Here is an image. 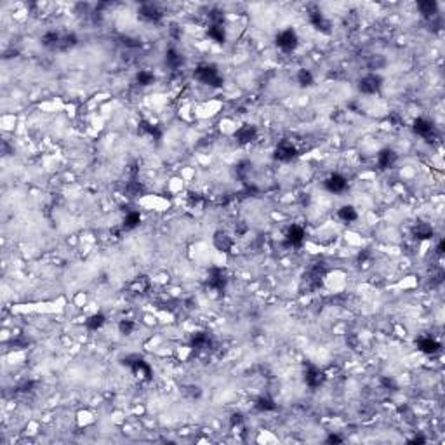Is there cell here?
I'll list each match as a JSON object with an SVG mask.
<instances>
[{
	"label": "cell",
	"instance_id": "28",
	"mask_svg": "<svg viewBox=\"0 0 445 445\" xmlns=\"http://www.w3.org/2000/svg\"><path fill=\"white\" fill-rule=\"evenodd\" d=\"M136 82H138L141 87L151 86V84L155 82L153 71H150V70H139L138 73H136Z\"/></svg>",
	"mask_w": 445,
	"mask_h": 445
},
{
	"label": "cell",
	"instance_id": "8",
	"mask_svg": "<svg viewBox=\"0 0 445 445\" xmlns=\"http://www.w3.org/2000/svg\"><path fill=\"white\" fill-rule=\"evenodd\" d=\"M139 18L148 21V23H156V21H160L164 18L162 11H160V7L156 6V4L153 2H146V4H141V7H139L138 11Z\"/></svg>",
	"mask_w": 445,
	"mask_h": 445
},
{
	"label": "cell",
	"instance_id": "17",
	"mask_svg": "<svg viewBox=\"0 0 445 445\" xmlns=\"http://www.w3.org/2000/svg\"><path fill=\"white\" fill-rule=\"evenodd\" d=\"M310 23L313 24V28H317L322 33H330V23L329 19L322 14L320 11H311L310 12Z\"/></svg>",
	"mask_w": 445,
	"mask_h": 445
},
{
	"label": "cell",
	"instance_id": "11",
	"mask_svg": "<svg viewBox=\"0 0 445 445\" xmlns=\"http://www.w3.org/2000/svg\"><path fill=\"white\" fill-rule=\"evenodd\" d=\"M416 346H417V350L425 355H436V353H440V350H442V345H440L436 339L430 337V336L417 337Z\"/></svg>",
	"mask_w": 445,
	"mask_h": 445
},
{
	"label": "cell",
	"instance_id": "27",
	"mask_svg": "<svg viewBox=\"0 0 445 445\" xmlns=\"http://www.w3.org/2000/svg\"><path fill=\"white\" fill-rule=\"evenodd\" d=\"M139 223H141V214H139L138 211H129V213L125 214L124 218L125 230H134V228L139 226Z\"/></svg>",
	"mask_w": 445,
	"mask_h": 445
},
{
	"label": "cell",
	"instance_id": "32",
	"mask_svg": "<svg viewBox=\"0 0 445 445\" xmlns=\"http://www.w3.org/2000/svg\"><path fill=\"white\" fill-rule=\"evenodd\" d=\"M244 423V417H242V414L240 412H237V414H233L231 416V426H240Z\"/></svg>",
	"mask_w": 445,
	"mask_h": 445
},
{
	"label": "cell",
	"instance_id": "31",
	"mask_svg": "<svg viewBox=\"0 0 445 445\" xmlns=\"http://www.w3.org/2000/svg\"><path fill=\"white\" fill-rule=\"evenodd\" d=\"M325 443H343V436H339V435H336V433H330L327 438H325Z\"/></svg>",
	"mask_w": 445,
	"mask_h": 445
},
{
	"label": "cell",
	"instance_id": "18",
	"mask_svg": "<svg viewBox=\"0 0 445 445\" xmlns=\"http://www.w3.org/2000/svg\"><path fill=\"white\" fill-rule=\"evenodd\" d=\"M412 235L416 237L417 240H430V239H433V235H435V231H433V228H431V224H428V223H416L414 224V228H412Z\"/></svg>",
	"mask_w": 445,
	"mask_h": 445
},
{
	"label": "cell",
	"instance_id": "19",
	"mask_svg": "<svg viewBox=\"0 0 445 445\" xmlns=\"http://www.w3.org/2000/svg\"><path fill=\"white\" fill-rule=\"evenodd\" d=\"M254 409L257 412H273V410H277V404H275V400L270 395H261L256 400V404H254Z\"/></svg>",
	"mask_w": 445,
	"mask_h": 445
},
{
	"label": "cell",
	"instance_id": "16",
	"mask_svg": "<svg viewBox=\"0 0 445 445\" xmlns=\"http://www.w3.org/2000/svg\"><path fill=\"white\" fill-rule=\"evenodd\" d=\"M226 282H228V278H226V275H224L223 270H219V268L211 270L209 287H213V289H216V291H223L224 287H226Z\"/></svg>",
	"mask_w": 445,
	"mask_h": 445
},
{
	"label": "cell",
	"instance_id": "25",
	"mask_svg": "<svg viewBox=\"0 0 445 445\" xmlns=\"http://www.w3.org/2000/svg\"><path fill=\"white\" fill-rule=\"evenodd\" d=\"M296 80H298L301 87H310L313 86V82H315V77H313V73L308 68H301L298 73H296Z\"/></svg>",
	"mask_w": 445,
	"mask_h": 445
},
{
	"label": "cell",
	"instance_id": "7",
	"mask_svg": "<svg viewBox=\"0 0 445 445\" xmlns=\"http://www.w3.org/2000/svg\"><path fill=\"white\" fill-rule=\"evenodd\" d=\"M306 239V233H304V228L299 226V224H292V226L287 228L285 231V245L287 247H301Z\"/></svg>",
	"mask_w": 445,
	"mask_h": 445
},
{
	"label": "cell",
	"instance_id": "29",
	"mask_svg": "<svg viewBox=\"0 0 445 445\" xmlns=\"http://www.w3.org/2000/svg\"><path fill=\"white\" fill-rule=\"evenodd\" d=\"M117 327H118V332H120L122 336H130V334L134 332V329H136V322L129 320V319H124V320L118 322Z\"/></svg>",
	"mask_w": 445,
	"mask_h": 445
},
{
	"label": "cell",
	"instance_id": "9",
	"mask_svg": "<svg viewBox=\"0 0 445 445\" xmlns=\"http://www.w3.org/2000/svg\"><path fill=\"white\" fill-rule=\"evenodd\" d=\"M397 162H398V155L391 148H383V150H379V153L376 155V164H378L381 171L391 169Z\"/></svg>",
	"mask_w": 445,
	"mask_h": 445
},
{
	"label": "cell",
	"instance_id": "33",
	"mask_svg": "<svg viewBox=\"0 0 445 445\" xmlns=\"http://www.w3.org/2000/svg\"><path fill=\"white\" fill-rule=\"evenodd\" d=\"M443 252H445V240L440 239L438 244H436V254H438V256H443Z\"/></svg>",
	"mask_w": 445,
	"mask_h": 445
},
{
	"label": "cell",
	"instance_id": "4",
	"mask_svg": "<svg viewBox=\"0 0 445 445\" xmlns=\"http://www.w3.org/2000/svg\"><path fill=\"white\" fill-rule=\"evenodd\" d=\"M324 188L332 195H343L348 190V179L343 174H339V172H334V174L325 177Z\"/></svg>",
	"mask_w": 445,
	"mask_h": 445
},
{
	"label": "cell",
	"instance_id": "14",
	"mask_svg": "<svg viewBox=\"0 0 445 445\" xmlns=\"http://www.w3.org/2000/svg\"><path fill=\"white\" fill-rule=\"evenodd\" d=\"M164 61H165V66L171 68V70H179V68L183 66V63H185V58L177 49L171 47V49L165 50Z\"/></svg>",
	"mask_w": 445,
	"mask_h": 445
},
{
	"label": "cell",
	"instance_id": "23",
	"mask_svg": "<svg viewBox=\"0 0 445 445\" xmlns=\"http://www.w3.org/2000/svg\"><path fill=\"white\" fill-rule=\"evenodd\" d=\"M61 39H63L61 33L47 32V33H44V37H42V44H44L47 49H59V45H61Z\"/></svg>",
	"mask_w": 445,
	"mask_h": 445
},
{
	"label": "cell",
	"instance_id": "24",
	"mask_svg": "<svg viewBox=\"0 0 445 445\" xmlns=\"http://www.w3.org/2000/svg\"><path fill=\"white\" fill-rule=\"evenodd\" d=\"M193 350H203L211 345V337L207 332H195L192 336V341H190Z\"/></svg>",
	"mask_w": 445,
	"mask_h": 445
},
{
	"label": "cell",
	"instance_id": "6",
	"mask_svg": "<svg viewBox=\"0 0 445 445\" xmlns=\"http://www.w3.org/2000/svg\"><path fill=\"white\" fill-rule=\"evenodd\" d=\"M412 130H414V134L419 136V138H423V139H431L436 136L435 125L431 124L428 118H423V117H419L412 122Z\"/></svg>",
	"mask_w": 445,
	"mask_h": 445
},
{
	"label": "cell",
	"instance_id": "10",
	"mask_svg": "<svg viewBox=\"0 0 445 445\" xmlns=\"http://www.w3.org/2000/svg\"><path fill=\"white\" fill-rule=\"evenodd\" d=\"M324 381H325V374L320 371L319 367L310 365L306 371H304V383H306V386H310L313 389L320 388L322 384H324Z\"/></svg>",
	"mask_w": 445,
	"mask_h": 445
},
{
	"label": "cell",
	"instance_id": "5",
	"mask_svg": "<svg viewBox=\"0 0 445 445\" xmlns=\"http://www.w3.org/2000/svg\"><path fill=\"white\" fill-rule=\"evenodd\" d=\"M296 155H298V148L294 146V143L287 141V139L278 143L273 151L275 160H278V162H291L292 159H296Z\"/></svg>",
	"mask_w": 445,
	"mask_h": 445
},
{
	"label": "cell",
	"instance_id": "20",
	"mask_svg": "<svg viewBox=\"0 0 445 445\" xmlns=\"http://www.w3.org/2000/svg\"><path fill=\"white\" fill-rule=\"evenodd\" d=\"M337 218L341 219L343 223H353L358 219V213L353 205H343L337 209Z\"/></svg>",
	"mask_w": 445,
	"mask_h": 445
},
{
	"label": "cell",
	"instance_id": "15",
	"mask_svg": "<svg viewBox=\"0 0 445 445\" xmlns=\"http://www.w3.org/2000/svg\"><path fill=\"white\" fill-rule=\"evenodd\" d=\"M417 11L421 12L423 18L433 19L438 16V4L435 0H421V2H417Z\"/></svg>",
	"mask_w": 445,
	"mask_h": 445
},
{
	"label": "cell",
	"instance_id": "12",
	"mask_svg": "<svg viewBox=\"0 0 445 445\" xmlns=\"http://www.w3.org/2000/svg\"><path fill=\"white\" fill-rule=\"evenodd\" d=\"M256 138H257L256 125L245 124L235 130V139H237V143H240V145H249V143L256 141Z\"/></svg>",
	"mask_w": 445,
	"mask_h": 445
},
{
	"label": "cell",
	"instance_id": "21",
	"mask_svg": "<svg viewBox=\"0 0 445 445\" xmlns=\"http://www.w3.org/2000/svg\"><path fill=\"white\" fill-rule=\"evenodd\" d=\"M104 324H107V317H104V313L97 311V313L91 315L86 320V329L87 330H92V332H96V330H99Z\"/></svg>",
	"mask_w": 445,
	"mask_h": 445
},
{
	"label": "cell",
	"instance_id": "1",
	"mask_svg": "<svg viewBox=\"0 0 445 445\" xmlns=\"http://www.w3.org/2000/svg\"><path fill=\"white\" fill-rule=\"evenodd\" d=\"M193 77L197 78L200 84H203V86L216 87V89L223 87V77H221V73H219L218 66L209 65V63L197 66V70H195Z\"/></svg>",
	"mask_w": 445,
	"mask_h": 445
},
{
	"label": "cell",
	"instance_id": "34",
	"mask_svg": "<svg viewBox=\"0 0 445 445\" xmlns=\"http://www.w3.org/2000/svg\"><path fill=\"white\" fill-rule=\"evenodd\" d=\"M426 438H423V436H416V438L409 440V443H425Z\"/></svg>",
	"mask_w": 445,
	"mask_h": 445
},
{
	"label": "cell",
	"instance_id": "22",
	"mask_svg": "<svg viewBox=\"0 0 445 445\" xmlns=\"http://www.w3.org/2000/svg\"><path fill=\"white\" fill-rule=\"evenodd\" d=\"M207 35H209L211 40L218 42V44H223V42L226 40V33H224L223 23H219V24H209V28H207Z\"/></svg>",
	"mask_w": 445,
	"mask_h": 445
},
{
	"label": "cell",
	"instance_id": "2",
	"mask_svg": "<svg viewBox=\"0 0 445 445\" xmlns=\"http://www.w3.org/2000/svg\"><path fill=\"white\" fill-rule=\"evenodd\" d=\"M383 77H381L379 73H374V71H371V73L363 75V77L358 78V92H362V94L365 96H374L378 94V92H381V89H383Z\"/></svg>",
	"mask_w": 445,
	"mask_h": 445
},
{
	"label": "cell",
	"instance_id": "13",
	"mask_svg": "<svg viewBox=\"0 0 445 445\" xmlns=\"http://www.w3.org/2000/svg\"><path fill=\"white\" fill-rule=\"evenodd\" d=\"M213 244L219 252H230L233 249V239L226 231H216L213 237Z\"/></svg>",
	"mask_w": 445,
	"mask_h": 445
},
{
	"label": "cell",
	"instance_id": "26",
	"mask_svg": "<svg viewBox=\"0 0 445 445\" xmlns=\"http://www.w3.org/2000/svg\"><path fill=\"white\" fill-rule=\"evenodd\" d=\"M139 129H141L143 134L151 136V138L156 139V141H159V139L162 138V130L159 129V125H153V124H150V122H146V120H141V124H139Z\"/></svg>",
	"mask_w": 445,
	"mask_h": 445
},
{
	"label": "cell",
	"instance_id": "30",
	"mask_svg": "<svg viewBox=\"0 0 445 445\" xmlns=\"http://www.w3.org/2000/svg\"><path fill=\"white\" fill-rule=\"evenodd\" d=\"M124 45H125V47L136 49V47H139V45H141V40H139V39H130V37H125V39H124Z\"/></svg>",
	"mask_w": 445,
	"mask_h": 445
},
{
	"label": "cell",
	"instance_id": "3",
	"mask_svg": "<svg viewBox=\"0 0 445 445\" xmlns=\"http://www.w3.org/2000/svg\"><path fill=\"white\" fill-rule=\"evenodd\" d=\"M275 44L283 53H294L299 45V35L294 28H285L275 37Z\"/></svg>",
	"mask_w": 445,
	"mask_h": 445
}]
</instances>
